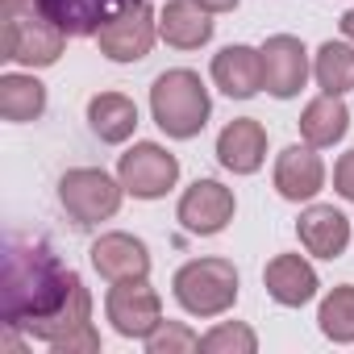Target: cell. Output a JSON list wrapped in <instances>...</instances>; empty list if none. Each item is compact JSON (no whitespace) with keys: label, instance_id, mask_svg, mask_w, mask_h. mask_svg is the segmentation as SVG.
<instances>
[{"label":"cell","instance_id":"6da1fadb","mask_svg":"<svg viewBox=\"0 0 354 354\" xmlns=\"http://www.w3.org/2000/svg\"><path fill=\"white\" fill-rule=\"evenodd\" d=\"M75 271L63 267V259L34 238H9L5 246V275H0V300H5V325L30 329L34 321L55 317L71 288Z\"/></svg>","mask_w":354,"mask_h":354},{"label":"cell","instance_id":"7a4b0ae2","mask_svg":"<svg viewBox=\"0 0 354 354\" xmlns=\"http://www.w3.org/2000/svg\"><path fill=\"white\" fill-rule=\"evenodd\" d=\"M150 113H154V125L167 138L188 142L209 125L213 100H209V88H205V80L196 71L171 67L150 84Z\"/></svg>","mask_w":354,"mask_h":354},{"label":"cell","instance_id":"3957f363","mask_svg":"<svg viewBox=\"0 0 354 354\" xmlns=\"http://www.w3.org/2000/svg\"><path fill=\"white\" fill-rule=\"evenodd\" d=\"M171 292L192 317H221L238 304V267L230 259H192L175 271Z\"/></svg>","mask_w":354,"mask_h":354},{"label":"cell","instance_id":"277c9868","mask_svg":"<svg viewBox=\"0 0 354 354\" xmlns=\"http://www.w3.org/2000/svg\"><path fill=\"white\" fill-rule=\"evenodd\" d=\"M121 196H125V184L113 180L100 167H71L59 180V205L80 230H92V225L117 217Z\"/></svg>","mask_w":354,"mask_h":354},{"label":"cell","instance_id":"5b68a950","mask_svg":"<svg viewBox=\"0 0 354 354\" xmlns=\"http://www.w3.org/2000/svg\"><path fill=\"white\" fill-rule=\"evenodd\" d=\"M26 333L38 337V342H46L55 354H96V350H100V333H96V325H92V296H88L84 279H75L67 304H63L55 317L34 321Z\"/></svg>","mask_w":354,"mask_h":354},{"label":"cell","instance_id":"8992f818","mask_svg":"<svg viewBox=\"0 0 354 354\" xmlns=\"http://www.w3.org/2000/svg\"><path fill=\"white\" fill-rule=\"evenodd\" d=\"M117 180L125 184L129 196L158 201V196H167L175 188V180H180V158L158 142H133L117 158Z\"/></svg>","mask_w":354,"mask_h":354},{"label":"cell","instance_id":"52a82bcc","mask_svg":"<svg viewBox=\"0 0 354 354\" xmlns=\"http://www.w3.org/2000/svg\"><path fill=\"white\" fill-rule=\"evenodd\" d=\"M67 46V34L50 17H5L0 34V59L17 67H55Z\"/></svg>","mask_w":354,"mask_h":354},{"label":"cell","instance_id":"ba28073f","mask_svg":"<svg viewBox=\"0 0 354 354\" xmlns=\"http://www.w3.org/2000/svg\"><path fill=\"white\" fill-rule=\"evenodd\" d=\"M154 38H158V13L146 5V0H129L117 17H109L100 26L96 46L113 63H138V59L150 55Z\"/></svg>","mask_w":354,"mask_h":354},{"label":"cell","instance_id":"9c48e42d","mask_svg":"<svg viewBox=\"0 0 354 354\" xmlns=\"http://www.w3.org/2000/svg\"><path fill=\"white\" fill-rule=\"evenodd\" d=\"M104 317L113 321V329L121 337H138L146 342L154 333V325L162 321V300L158 292L146 283V279H125V283H113L109 296H104Z\"/></svg>","mask_w":354,"mask_h":354},{"label":"cell","instance_id":"30bf717a","mask_svg":"<svg viewBox=\"0 0 354 354\" xmlns=\"http://www.w3.org/2000/svg\"><path fill=\"white\" fill-rule=\"evenodd\" d=\"M238 213V201L225 184L217 180H196L184 196H180V209H175V217H180V225L196 238H213L221 234Z\"/></svg>","mask_w":354,"mask_h":354},{"label":"cell","instance_id":"8fae6325","mask_svg":"<svg viewBox=\"0 0 354 354\" xmlns=\"http://www.w3.org/2000/svg\"><path fill=\"white\" fill-rule=\"evenodd\" d=\"M263 55V88L275 96V100H292L300 96L304 80H308V50L300 38L292 34H275L259 46Z\"/></svg>","mask_w":354,"mask_h":354},{"label":"cell","instance_id":"7c38bea8","mask_svg":"<svg viewBox=\"0 0 354 354\" xmlns=\"http://www.w3.org/2000/svg\"><path fill=\"white\" fill-rule=\"evenodd\" d=\"M88 254H92L96 275L109 279V283H125V279H146L150 275V250L133 234H121V230L100 234Z\"/></svg>","mask_w":354,"mask_h":354},{"label":"cell","instance_id":"4fadbf2b","mask_svg":"<svg viewBox=\"0 0 354 354\" xmlns=\"http://www.w3.org/2000/svg\"><path fill=\"white\" fill-rule=\"evenodd\" d=\"M321 188H325V162H321L317 146L304 142V146L279 150V158H275V192L283 201L300 205V201H313Z\"/></svg>","mask_w":354,"mask_h":354},{"label":"cell","instance_id":"5bb4252c","mask_svg":"<svg viewBox=\"0 0 354 354\" xmlns=\"http://www.w3.org/2000/svg\"><path fill=\"white\" fill-rule=\"evenodd\" d=\"M217 158L234 175H254L267 162V129L254 117H238L217 133Z\"/></svg>","mask_w":354,"mask_h":354},{"label":"cell","instance_id":"9a60e30c","mask_svg":"<svg viewBox=\"0 0 354 354\" xmlns=\"http://www.w3.org/2000/svg\"><path fill=\"white\" fill-rule=\"evenodd\" d=\"M300 246L317 259H342L350 246V217L333 205H308L296 221Z\"/></svg>","mask_w":354,"mask_h":354},{"label":"cell","instance_id":"2e32d148","mask_svg":"<svg viewBox=\"0 0 354 354\" xmlns=\"http://www.w3.org/2000/svg\"><path fill=\"white\" fill-rule=\"evenodd\" d=\"M158 38L175 50H201L213 38V13L201 0H167L158 13Z\"/></svg>","mask_w":354,"mask_h":354},{"label":"cell","instance_id":"e0dca14e","mask_svg":"<svg viewBox=\"0 0 354 354\" xmlns=\"http://www.w3.org/2000/svg\"><path fill=\"white\" fill-rule=\"evenodd\" d=\"M263 283H267L271 300L283 304V308L308 304L317 296V288H321V279H317V271H313V263L304 254H275L267 263V271H263Z\"/></svg>","mask_w":354,"mask_h":354},{"label":"cell","instance_id":"ac0fdd59","mask_svg":"<svg viewBox=\"0 0 354 354\" xmlns=\"http://www.w3.org/2000/svg\"><path fill=\"white\" fill-rule=\"evenodd\" d=\"M213 84L230 100H250L254 92H263V55L242 42L225 46L221 55H213Z\"/></svg>","mask_w":354,"mask_h":354},{"label":"cell","instance_id":"d6986e66","mask_svg":"<svg viewBox=\"0 0 354 354\" xmlns=\"http://www.w3.org/2000/svg\"><path fill=\"white\" fill-rule=\"evenodd\" d=\"M129 0H46V17L67 38H96L109 17H117Z\"/></svg>","mask_w":354,"mask_h":354},{"label":"cell","instance_id":"ffe728a7","mask_svg":"<svg viewBox=\"0 0 354 354\" xmlns=\"http://www.w3.org/2000/svg\"><path fill=\"white\" fill-rule=\"evenodd\" d=\"M88 125H92V133L100 142L121 146L138 129V104L125 92H100V96L88 100Z\"/></svg>","mask_w":354,"mask_h":354},{"label":"cell","instance_id":"44dd1931","mask_svg":"<svg viewBox=\"0 0 354 354\" xmlns=\"http://www.w3.org/2000/svg\"><path fill=\"white\" fill-rule=\"evenodd\" d=\"M346 129H350V109H346V100H342V96L321 92V96H317V100H308V104H304V113H300V138H304L308 146H317V150H325V146L342 142V138H346Z\"/></svg>","mask_w":354,"mask_h":354},{"label":"cell","instance_id":"7402d4cb","mask_svg":"<svg viewBox=\"0 0 354 354\" xmlns=\"http://www.w3.org/2000/svg\"><path fill=\"white\" fill-rule=\"evenodd\" d=\"M42 113H46V88H42V80L21 75V71L0 75V117L21 125V121H38Z\"/></svg>","mask_w":354,"mask_h":354},{"label":"cell","instance_id":"603a6c76","mask_svg":"<svg viewBox=\"0 0 354 354\" xmlns=\"http://www.w3.org/2000/svg\"><path fill=\"white\" fill-rule=\"evenodd\" d=\"M313 75H317L321 92L346 96L354 88V42H325L313 59Z\"/></svg>","mask_w":354,"mask_h":354},{"label":"cell","instance_id":"cb8c5ba5","mask_svg":"<svg viewBox=\"0 0 354 354\" xmlns=\"http://www.w3.org/2000/svg\"><path fill=\"white\" fill-rule=\"evenodd\" d=\"M317 325L329 342H354V283H337L321 308H317Z\"/></svg>","mask_w":354,"mask_h":354},{"label":"cell","instance_id":"d4e9b609","mask_svg":"<svg viewBox=\"0 0 354 354\" xmlns=\"http://www.w3.org/2000/svg\"><path fill=\"white\" fill-rule=\"evenodd\" d=\"M205 354H254L259 350V333L242 321H221L201 337Z\"/></svg>","mask_w":354,"mask_h":354},{"label":"cell","instance_id":"484cf974","mask_svg":"<svg viewBox=\"0 0 354 354\" xmlns=\"http://www.w3.org/2000/svg\"><path fill=\"white\" fill-rule=\"evenodd\" d=\"M201 350V333H192L184 321H158L146 337V354H188Z\"/></svg>","mask_w":354,"mask_h":354},{"label":"cell","instance_id":"4316f807","mask_svg":"<svg viewBox=\"0 0 354 354\" xmlns=\"http://www.w3.org/2000/svg\"><path fill=\"white\" fill-rule=\"evenodd\" d=\"M333 192L354 205V150H346L337 158V167H333Z\"/></svg>","mask_w":354,"mask_h":354},{"label":"cell","instance_id":"83f0119b","mask_svg":"<svg viewBox=\"0 0 354 354\" xmlns=\"http://www.w3.org/2000/svg\"><path fill=\"white\" fill-rule=\"evenodd\" d=\"M5 17H46V0H0Z\"/></svg>","mask_w":354,"mask_h":354},{"label":"cell","instance_id":"f1b7e54d","mask_svg":"<svg viewBox=\"0 0 354 354\" xmlns=\"http://www.w3.org/2000/svg\"><path fill=\"white\" fill-rule=\"evenodd\" d=\"M201 5H205L209 13H234V9H238V0H201Z\"/></svg>","mask_w":354,"mask_h":354},{"label":"cell","instance_id":"f546056e","mask_svg":"<svg viewBox=\"0 0 354 354\" xmlns=\"http://www.w3.org/2000/svg\"><path fill=\"white\" fill-rule=\"evenodd\" d=\"M342 34H346V42H354V9L342 13Z\"/></svg>","mask_w":354,"mask_h":354}]
</instances>
